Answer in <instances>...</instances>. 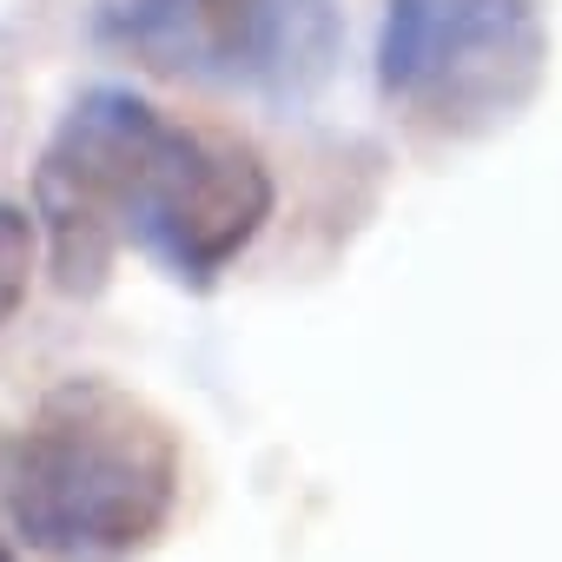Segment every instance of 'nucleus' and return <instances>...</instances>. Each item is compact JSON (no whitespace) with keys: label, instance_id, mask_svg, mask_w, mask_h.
Returning a JSON list of instances; mask_svg holds the SVG:
<instances>
[{"label":"nucleus","instance_id":"nucleus-1","mask_svg":"<svg viewBox=\"0 0 562 562\" xmlns=\"http://www.w3.org/2000/svg\"><path fill=\"white\" fill-rule=\"evenodd\" d=\"M271 199V172L245 139L186 126L133 87L80 93L34 166V232H47L67 299H93L126 245L205 292L265 232Z\"/></svg>","mask_w":562,"mask_h":562},{"label":"nucleus","instance_id":"nucleus-2","mask_svg":"<svg viewBox=\"0 0 562 562\" xmlns=\"http://www.w3.org/2000/svg\"><path fill=\"white\" fill-rule=\"evenodd\" d=\"M186 490L179 430L126 384L74 371L0 443V529L41 562H133Z\"/></svg>","mask_w":562,"mask_h":562},{"label":"nucleus","instance_id":"nucleus-3","mask_svg":"<svg viewBox=\"0 0 562 562\" xmlns=\"http://www.w3.org/2000/svg\"><path fill=\"white\" fill-rule=\"evenodd\" d=\"M93 41L179 87L292 106L331 80L345 14L338 0H93Z\"/></svg>","mask_w":562,"mask_h":562},{"label":"nucleus","instance_id":"nucleus-4","mask_svg":"<svg viewBox=\"0 0 562 562\" xmlns=\"http://www.w3.org/2000/svg\"><path fill=\"white\" fill-rule=\"evenodd\" d=\"M549 67L536 0H384L378 93L430 133L509 120Z\"/></svg>","mask_w":562,"mask_h":562},{"label":"nucleus","instance_id":"nucleus-5","mask_svg":"<svg viewBox=\"0 0 562 562\" xmlns=\"http://www.w3.org/2000/svg\"><path fill=\"white\" fill-rule=\"evenodd\" d=\"M34 251H41V232L21 205H0V331L14 325V312L27 305V285H34Z\"/></svg>","mask_w":562,"mask_h":562},{"label":"nucleus","instance_id":"nucleus-6","mask_svg":"<svg viewBox=\"0 0 562 562\" xmlns=\"http://www.w3.org/2000/svg\"><path fill=\"white\" fill-rule=\"evenodd\" d=\"M0 562H14V542H8V529H0Z\"/></svg>","mask_w":562,"mask_h":562}]
</instances>
